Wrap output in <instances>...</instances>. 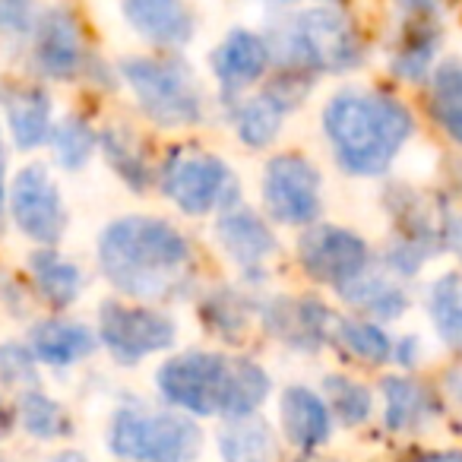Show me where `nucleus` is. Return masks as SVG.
Here are the masks:
<instances>
[{
	"instance_id": "1",
	"label": "nucleus",
	"mask_w": 462,
	"mask_h": 462,
	"mask_svg": "<svg viewBox=\"0 0 462 462\" xmlns=\"http://www.w3.org/2000/svg\"><path fill=\"white\" fill-rule=\"evenodd\" d=\"M96 257L102 276L140 301H174L193 285V247L165 218H115L98 235Z\"/></svg>"
},
{
	"instance_id": "2",
	"label": "nucleus",
	"mask_w": 462,
	"mask_h": 462,
	"mask_svg": "<svg viewBox=\"0 0 462 462\" xmlns=\"http://www.w3.org/2000/svg\"><path fill=\"white\" fill-rule=\"evenodd\" d=\"M323 134L348 174L377 178L411 140L415 121L411 111L386 92L342 89L323 108Z\"/></svg>"
},
{
	"instance_id": "3",
	"label": "nucleus",
	"mask_w": 462,
	"mask_h": 462,
	"mask_svg": "<svg viewBox=\"0 0 462 462\" xmlns=\"http://www.w3.org/2000/svg\"><path fill=\"white\" fill-rule=\"evenodd\" d=\"M108 449L127 462H193L203 449V430L187 411L121 405L108 424Z\"/></svg>"
},
{
	"instance_id": "4",
	"label": "nucleus",
	"mask_w": 462,
	"mask_h": 462,
	"mask_svg": "<svg viewBox=\"0 0 462 462\" xmlns=\"http://www.w3.org/2000/svg\"><path fill=\"white\" fill-rule=\"evenodd\" d=\"M279 60L295 70L346 73L361 64V39L355 23L339 7L298 10L279 35Z\"/></svg>"
},
{
	"instance_id": "5",
	"label": "nucleus",
	"mask_w": 462,
	"mask_h": 462,
	"mask_svg": "<svg viewBox=\"0 0 462 462\" xmlns=\"http://www.w3.org/2000/svg\"><path fill=\"white\" fill-rule=\"evenodd\" d=\"M121 79L130 86L140 111L159 127H190L203 121V89L197 73L180 58H127Z\"/></svg>"
},
{
	"instance_id": "6",
	"label": "nucleus",
	"mask_w": 462,
	"mask_h": 462,
	"mask_svg": "<svg viewBox=\"0 0 462 462\" xmlns=\"http://www.w3.org/2000/svg\"><path fill=\"white\" fill-rule=\"evenodd\" d=\"M165 197L187 216L238 206V178L218 155L206 149H171L159 168Z\"/></svg>"
},
{
	"instance_id": "7",
	"label": "nucleus",
	"mask_w": 462,
	"mask_h": 462,
	"mask_svg": "<svg viewBox=\"0 0 462 462\" xmlns=\"http://www.w3.org/2000/svg\"><path fill=\"white\" fill-rule=\"evenodd\" d=\"M231 358L218 352H184L168 358L155 374L159 393L178 411L193 418H212L222 411L225 386H228Z\"/></svg>"
},
{
	"instance_id": "8",
	"label": "nucleus",
	"mask_w": 462,
	"mask_h": 462,
	"mask_svg": "<svg viewBox=\"0 0 462 462\" xmlns=\"http://www.w3.org/2000/svg\"><path fill=\"white\" fill-rule=\"evenodd\" d=\"M98 339L117 365H140L149 355L174 346L178 323L162 308L105 301L98 308Z\"/></svg>"
},
{
	"instance_id": "9",
	"label": "nucleus",
	"mask_w": 462,
	"mask_h": 462,
	"mask_svg": "<svg viewBox=\"0 0 462 462\" xmlns=\"http://www.w3.org/2000/svg\"><path fill=\"white\" fill-rule=\"evenodd\" d=\"M320 171L298 152L273 155L263 171V206L276 222L308 228L323 209Z\"/></svg>"
},
{
	"instance_id": "10",
	"label": "nucleus",
	"mask_w": 462,
	"mask_h": 462,
	"mask_svg": "<svg viewBox=\"0 0 462 462\" xmlns=\"http://www.w3.org/2000/svg\"><path fill=\"white\" fill-rule=\"evenodd\" d=\"M298 260L314 282L333 285L339 291L371 266V251H367L365 238H358L348 228L308 225V231L298 241Z\"/></svg>"
},
{
	"instance_id": "11",
	"label": "nucleus",
	"mask_w": 462,
	"mask_h": 462,
	"mask_svg": "<svg viewBox=\"0 0 462 462\" xmlns=\"http://www.w3.org/2000/svg\"><path fill=\"white\" fill-rule=\"evenodd\" d=\"M10 212L16 228L35 245H58L67 225V209L51 171L45 165H26L10 190Z\"/></svg>"
},
{
	"instance_id": "12",
	"label": "nucleus",
	"mask_w": 462,
	"mask_h": 462,
	"mask_svg": "<svg viewBox=\"0 0 462 462\" xmlns=\"http://www.w3.org/2000/svg\"><path fill=\"white\" fill-rule=\"evenodd\" d=\"M218 245L228 254V260L245 273L247 279H263L266 263L279 251V241L273 228L247 206H231L222 209L216 225Z\"/></svg>"
},
{
	"instance_id": "13",
	"label": "nucleus",
	"mask_w": 462,
	"mask_h": 462,
	"mask_svg": "<svg viewBox=\"0 0 462 462\" xmlns=\"http://www.w3.org/2000/svg\"><path fill=\"white\" fill-rule=\"evenodd\" d=\"M260 314L266 333L298 352H317L333 336L336 314H329L314 298H273Z\"/></svg>"
},
{
	"instance_id": "14",
	"label": "nucleus",
	"mask_w": 462,
	"mask_h": 462,
	"mask_svg": "<svg viewBox=\"0 0 462 462\" xmlns=\"http://www.w3.org/2000/svg\"><path fill=\"white\" fill-rule=\"evenodd\" d=\"M270 60L273 54L263 35L251 32V29H231L212 54V73L222 86V96L235 98L241 89L254 86L266 73Z\"/></svg>"
},
{
	"instance_id": "15",
	"label": "nucleus",
	"mask_w": 462,
	"mask_h": 462,
	"mask_svg": "<svg viewBox=\"0 0 462 462\" xmlns=\"http://www.w3.org/2000/svg\"><path fill=\"white\" fill-rule=\"evenodd\" d=\"M35 64L45 77L70 79L83 67V32L70 10L51 7L35 26Z\"/></svg>"
},
{
	"instance_id": "16",
	"label": "nucleus",
	"mask_w": 462,
	"mask_h": 462,
	"mask_svg": "<svg viewBox=\"0 0 462 462\" xmlns=\"http://www.w3.org/2000/svg\"><path fill=\"white\" fill-rule=\"evenodd\" d=\"M279 428L285 440L304 453L323 447L333 434V415H329L327 399L301 383L285 386L279 396Z\"/></svg>"
},
{
	"instance_id": "17",
	"label": "nucleus",
	"mask_w": 462,
	"mask_h": 462,
	"mask_svg": "<svg viewBox=\"0 0 462 462\" xmlns=\"http://www.w3.org/2000/svg\"><path fill=\"white\" fill-rule=\"evenodd\" d=\"M121 14L140 39L178 48L193 39V14L184 0H121Z\"/></svg>"
},
{
	"instance_id": "18",
	"label": "nucleus",
	"mask_w": 462,
	"mask_h": 462,
	"mask_svg": "<svg viewBox=\"0 0 462 462\" xmlns=\"http://www.w3.org/2000/svg\"><path fill=\"white\" fill-rule=\"evenodd\" d=\"M4 115L14 143L26 152L51 140V96L42 86H16L4 92Z\"/></svg>"
},
{
	"instance_id": "19",
	"label": "nucleus",
	"mask_w": 462,
	"mask_h": 462,
	"mask_svg": "<svg viewBox=\"0 0 462 462\" xmlns=\"http://www.w3.org/2000/svg\"><path fill=\"white\" fill-rule=\"evenodd\" d=\"M29 348L42 365L70 367L96 352V333L73 320H39L29 333Z\"/></svg>"
},
{
	"instance_id": "20",
	"label": "nucleus",
	"mask_w": 462,
	"mask_h": 462,
	"mask_svg": "<svg viewBox=\"0 0 462 462\" xmlns=\"http://www.w3.org/2000/svg\"><path fill=\"white\" fill-rule=\"evenodd\" d=\"M434 418V399L421 383L405 377L383 380V424L390 434H411Z\"/></svg>"
},
{
	"instance_id": "21",
	"label": "nucleus",
	"mask_w": 462,
	"mask_h": 462,
	"mask_svg": "<svg viewBox=\"0 0 462 462\" xmlns=\"http://www.w3.org/2000/svg\"><path fill=\"white\" fill-rule=\"evenodd\" d=\"M339 295L346 298L352 308L365 310V314H371L374 320H383V323L402 317L405 308H409V295H405L402 285L386 279L383 273L371 270V266H367L355 282H348L346 289H339Z\"/></svg>"
},
{
	"instance_id": "22",
	"label": "nucleus",
	"mask_w": 462,
	"mask_h": 462,
	"mask_svg": "<svg viewBox=\"0 0 462 462\" xmlns=\"http://www.w3.org/2000/svg\"><path fill=\"white\" fill-rule=\"evenodd\" d=\"M270 383H273L270 374L257 361L245 358V355H235L228 367V386H225L222 411L218 415L228 418V421L251 418L263 405V399L270 396Z\"/></svg>"
},
{
	"instance_id": "23",
	"label": "nucleus",
	"mask_w": 462,
	"mask_h": 462,
	"mask_svg": "<svg viewBox=\"0 0 462 462\" xmlns=\"http://www.w3.org/2000/svg\"><path fill=\"white\" fill-rule=\"evenodd\" d=\"M285 115H289V108H285L282 98H279L273 89H263L260 96L245 98V102L235 105L231 121H235V130H238L245 146L263 149L279 136Z\"/></svg>"
},
{
	"instance_id": "24",
	"label": "nucleus",
	"mask_w": 462,
	"mask_h": 462,
	"mask_svg": "<svg viewBox=\"0 0 462 462\" xmlns=\"http://www.w3.org/2000/svg\"><path fill=\"white\" fill-rule=\"evenodd\" d=\"M430 117L462 146V58H447L430 73Z\"/></svg>"
},
{
	"instance_id": "25",
	"label": "nucleus",
	"mask_w": 462,
	"mask_h": 462,
	"mask_svg": "<svg viewBox=\"0 0 462 462\" xmlns=\"http://www.w3.org/2000/svg\"><path fill=\"white\" fill-rule=\"evenodd\" d=\"M29 273L35 279V289L42 291L51 308H70L83 291V273L77 263L64 260L58 251H35L29 257Z\"/></svg>"
},
{
	"instance_id": "26",
	"label": "nucleus",
	"mask_w": 462,
	"mask_h": 462,
	"mask_svg": "<svg viewBox=\"0 0 462 462\" xmlns=\"http://www.w3.org/2000/svg\"><path fill=\"white\" fill-rule=\"evenodd\" d=\"M98 146H102L108 165L115 168V174L130 190H136V193L149 190V184H152V168H149V159H146V152H143L140 140H136L130 130H124V127L102 130Z\"/></svg>"
},
{
	"instance_id": "27",
	"label": "nucleus",
	"mask_w": 462,
	"mask_h": 462,
	"mask_svg": "<svg viewBox=\"0 0 462 462\" xmlns=\"http://www.w3.org/2000/svg\"><path fill=\"white\" fill-rule=\"evenodd\" d=\"M428 314L443 346L453 348V352H462V276L459 273H447V276H440L430 285Z\"/></svg>"
},
{
	"instance_id": "28",
	"label": "nucleus",
	"mask_w": 462,
	"mask_h": 462,
	"mask_svg": "<svg viewBox=\"0 0 462 462\" xmlns=\"http://www.w3.org/2000/svg\"><path fill=\"white\" fill-rule=\"evenodd\" d=\"M437 45H440V32H437L434 20H411L405 26L402 45H399L396 58H393V70L402 79H424L430 73V64L437 58Z\"/></svg>"
},
{
	"instance_id": "29",
	"label": "nucleus",
	"mask_w": 462,
	"mask_h": 462,
	"mask_svg": "<svg viewBox=\"0 0 462 462\" xmlns=\"http://www.w3.org/2000/svg\"><path fill=\"white\" fill-rule=\"evenodd\" d=\"M20 421L23 430L35 440H58V437L73 434V424L67 418L64 405L54 402L42 390H26L20 396Z\"/></svg>"
},
{
	"instance_id": "30",
	"label": "nucleus",
	"mask_w": 462,
	"mask_h": 462,
	"mask_svg": "<svg viewBox=\"0 0 462 462\" xmlns=\"http://www.w3.org/2000/svg\"><path fill=\"white\" fill-rule=\"evenodd\" d=\"M348 355L361 361H371V365H380V361L393 358V339L390 333H383V327L377 323H365V320H346V317H336L333 320V336Z\"/></svg>"
},
{
	"instance_id": "31",
	"label": "nucleus",
	"mask_w": 462,
	"mask_h": 462,
	"mask_svg": "<svg viewBox=\"0 0 462 462\" xmlns=\"http://www.w3.org/2000/svg\"><path fill=\"white\" fill-rule=\"evenodd\" d=\"M218 449L225 462H260L273 449L270 430L257 418H238L218 434Z\"/></svg>"
},
{
	"instance_id": "32",
	"label": "nucleus",
	"mask_w": 462,
	"mask_h": 462,
	"mask_svg": "<svg viewBox=\"0 0 462 462\" xmlns=\"http://www.w3.org/2000/svg\"><path fill=\"white\" fill-rule=\"evenodd\" d=\"M48 143H51L58 165L77 171V168H83L86 162L92 159L98 136H96V130L89 127V121H86V117L70 115V117H64L60 124H54L51 140H48Z\"/></svg>"
},
{
	"instance_id": "33",
	"label": "nucleus",
	"mask_w": 462,
	"mask_h": 462,
	"mask_svg": "<svg viewBox=\"0 0 462 462\" xmlns=\"http://www.w3.org/2000/svg\"><path fill=\"white\" fill-rule=\"evenodd\" d=\"M323 390H327V405H329V415H336L342 424L355 428V424H365L371 418L374 409V396L365 383L352 377H327L323 380Z\"/></svg>"
},
{
	"instance_id": "34",
	"label": "nucleus",
	"mask_w": 462,
	"mask_h": 462,
	"mask_svg": "<svg viewBox=\"0 0 462 462\" xmlns=\"http://www.w3.org/2000/svg\"><path fill=\"white\" fill-rule=\"evenodd\" d=\"M203 320L209 329H216V336L231 339V336H241V329L247 327V308L235 291H216L209 295V301L203 304Z\"/></svg>"
},
{
	"instance_id": "35",
	"label": "nucleus",
	"mask_w": 462,
	"mask_h": 462,
	"mask_svg": "<svg viewBox=\"0 0 462 462\" xmlns=\"http://www.w3.org/2000/svg\"><path fill=\"white\" fill-rule=\"evenodd\" d=\"M35 355L23 342L0 346V383L23 386V390H39V371H35Z\"/></svg>"
},
{
	"instance_id": "36",
	"label": "nucleus",
	"mask_w": 462,
	"mask_h": 462,
	"mask_svg": "<svg viewBox=\"0 0 462 462\" xmlns=\"http://www.w3.org/2000/svg\"><path fill=\"white\" fill-rule=\"evenodd\" d=\"M32 26V0H0V35H23Z\"/></svg>"
},
{
	"instance_id": "37",
	"label": "nucleus",
	"mask_w": 462,
	"mask_h": 462,
	"mask_svg": "<svg viewBox=\"0 0 462 462\" xmlns=\"http://www.w3.org/2000/svg\"><path fill=\"white\" fill-rule=\"evenodd\" d=\"M396 7L402 10L409 20H434L443 10V0H396Z\"/></svg>"
},
{
	"instance_id": "38",
	"label": "nucleus",
	"mask_w": 462,
	"mask_h": 462,
	"mask_svg": "<svg viewBox=\"0 0 462 462\" xmlns=\"http://www.w3.org/2000/svg\"><path fill=\"white\" fill-rule=\"evenodd\" d=\"M4 212H7V159L0 152V231H4Z\"/></svg>"
},
{
	"instance_id": "39",
	"label": "nucleus",
	"mask_w": 462,
	"mask_h": 462,
	"mask_svg": "<svg viewBox=\"0 0 462 462\" xmlns=\"http://www.w3.org/2000/svg\"><path fill=\"white\" fill-rule=\"evenodd\" d=\"M298 462H342V459H336V456H317V453H304Z\"/></svg>"
},
{
	"instance_id": "40",
	"label": "nucleus",
	"mask_w": 462,
	"mask_h": 462,
	"mask_svg": "<svg viewBox=\"0 0 462 462\" xmlns=\"http://www.w3.org/2000/svg\"><path fill=\"white\" fill-rule=\"evenodd\" d=\"M424 462H462V453H443V456H428Z\"/></svg>"
},
{
	"instance_id": "41",
	"label": "nucleus",
	"mask_w": 462,
	"mask_h": 462,
	"mask_svg": "<svg viewBox=\"0 0 462 462\" xmlns=\"http://www.w3.org/2000/svg\"><path fill=\"white\" fill-rule=\"evenodd\" d=\"M54 462H86V456L83 453H60V456H54Z\"/></svg>"
},
{
	"instance_id": "42",
	"label": "nucleus",
	"mask_w": 462,
	"mask_h": 462,
	"mask_svg": "<svg viewBox=\"0 0 462 462\" xmlns=\"http://www.w3.org/2000/svg\"><path fill=\"white\" fill-rule=\"evenodd\" d=\"M7 430V411H4V402H0V434Z\"/></svg>"
}]
</instances>
